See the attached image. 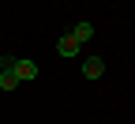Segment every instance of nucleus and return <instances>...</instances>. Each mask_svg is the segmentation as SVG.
<instances>
[{"label":"nucleus","instance_id":"nucleus-1","mask_svg":"<svg viewBox=\"0 0 135 124\" xmlns=\"http://www.w3.org/2000/svg\"><path fill=\"white\" fill-rule=\"evenodd\" d=\"M19 86V75H15V57H4V68H0V90H15Z\"/></svg>","mask_w":135,"mask_h":124},{"label":"nucleus","instance_id":"nucleus-2","mask_svg":"<svg viewBox=\"0 0 135 124\" xmlns=\"http://www.w3.org/2000/svg\"><path fill=\"white\" fill-rule=\"evenodd\" d=\"M15 75H19V83L38 79V64H34V60H15Z\"/></svg>","mask_w":135,"mask_h":124},{"label":"nucleus","instance_id":"nucleus-3","mask_svg":"<svg viewBox=\"0 0 135 124\" xmlns=\"http://www.w3.org/2000/svg\"><path fill=\"white\" fill-rule=\"evenodd\" d=\"M101 72H105V60L101 57H86L83 60V75L86 79H101Z\"/></svg>","mask_w":135,"mask_h":124},{"label":"nucleus","instance_id":"nucleus-4","mask_svg":"<svg viewBox=\"0 0 135 124\" xmlns=\"http://www.w3.org/2000/svg\"><path fill=\"white\" fill-rule=\"evenodd\" d=\"M56 53L60 57H79V42L71 38V34H64V38L56 42Z\"/></svg>","mask_w":135,"mask_h":124},{"label":"nucleus","instance_id":"nucleus-5","mask_svg":"<svg viewBox=\"0 0 135 124\" xmlns=\"http://www.w3.org/2000/svg\"><path fill=\"white\" fill-rule=\"evenodd\" d=\"M71 38H75L79 45H83V42H90V38H94V26H90L86 19H83V23H75V26H71Z\"/></svg>","mask_w":135,"mask_h":124}]
</instances>
